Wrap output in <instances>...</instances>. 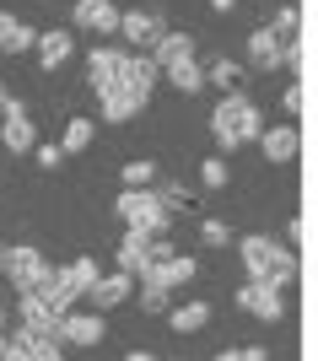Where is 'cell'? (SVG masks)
Segmentation results:
<instances>
[{
  "label": "cell",
  "instance_id": "6da1fadb",
  "mask_svg": "<svg viewBox=\"0 0 318 361\" xmlns=\"http://www.w3.org/2000/svg\"><path fill=\"white\" fill-rule=\"evenodd\" d=\"M157 75H162V65H157V60H140V54H130V60H124V75L114 81V87L97 92V103H103V119H108V124L135 119L140 108H146V97H152Z\"/></svg>",
  "mask_w": 318,
  "mask_h": 361
},
{
  "label": "cell",
  "instance_id": "7a4b0ae2",
  "mask_svg": "<svg viewBox=\"0 0 318 361\" xmlns=\"http://www.w3.org/2000/svg\"><path fill=\"white\" fill-rule=\"evenodd\" d=\"M167 205L162 189H124L119 200H114V216H119L130 232H146V238H162L167 232Z\"/></svg>",
  "mask_w": 318,
  "mask_h": 361
},
{
  "label": "cell",
  "instance_id": "3957f363",
  "mask_svg": "<svg viewBox=\"0 0 318 361\" xmlns=\"http://www.w3.org/2000/svg\"><path fill=\"white\" fill-rule=\"evenodd\" d=\"M238 254H243L248 281H275V286H286L291 275H297V259H291L286 248H275V238H243Z\"/></svg>",
  "mask_w": 318,
  "mask_h": 361
},
{
  "label": "cell",
  "instance_id": "277c9868",
  "mask_svg": "<svg viewBox=\"0 0 318 361\" xmlns=\"http://www.w3.org/2000/svg\"><path fill=\"white\" fill-rule=\"evenodd\" d=\"M0 270L11 275V286H38V281H44L49 275V259L38 254V248H27V243H22V248H0Z\"/></svg>",
  "mask_w": 318,
  "mask_h": 361
},
{
  "label": "cell",
  "instance_id": "5b68a950",
  "mask_svg": "<svg viewBox=\"0 0 318 361\" xmlns=\"http://www.w3.org/2000/svg\"><path fill=\"white\" fill-rule=\"evenodd\" d=\"M243 108H248V97H243V92H227V97L216 103V114H211V135H216V146H221V151L243 146Z\"/></svg>",
  "mask_w": 318,
  "mask_h": 361
},
{
  "label": "cell",
  "instance_id": "8992f818",
  "mask_svg": "<svg viewBox=\"0 0 318 361\" xmlns=\"http://www.w3.org/2000/svg\"><path fill=\"white\" fill-rule=\"evenodd\" d=\"M60 345H65V340L54 329H27V324H22V329L11 334V350H16V356H27V361H60L65 356Z\"/></svg>",
  "mask_w": 318,
  "mask_h": 361
},
{
  "label": "cell",
  "instance_id": "52a82bcc",
  "mask_svg": "<svg viewBox=\"0 0 318 361\" xmlns=\"http://www.w3.org/2000/svg\"><path fill=\"white\" fill-rule=\"evenodd\" d=\"M238 302L254 318H264V324H275V318L286 313V302H281V286H275V281H248V286L238 291Z\"/></svg>",
  "mask_w": 318,
  "mask_h": 361
},
{
  "label": "cell",
  "instance_id": "ba28073f",
  "mask_svg": "<svg viewBox=\"0 0 318 361\" xmlns=\"http://www.w3.org/2000/svg\"><path fill=\"white\" fill-rule=\"evenodd\" d=\"M124 49H114V44H92V54H87V71H92V92H103V87H114L124 75Z\"/></svg>",
  "mask_w": 318,
  "mask_h": 361
},
{
  "label": "cell",
  "instance_id": "9c48e42d",
  "mask_svg": "<svg viewBox=\"0 0 318 361\" xmlns=\"http://www.w3.org/2000/svg\"><path fill=\"white\" fill-rule=\"evenodd\" d=\"M119 6L114 0H76V27L81 32H97V38H108V32H119Z\"/></svg>",
  "mask_w": 318,
  "mask_h": 361
},
{
  "label": "cell",
  "instance_id": "30bf717a",
  "mask_svg": "<svg viewBox=\"0 0 318 361\" xmlns=\"http://www.w3.org/2000/svg\"><path fill=\"white\" fill-rule=\"evenodd\" d=\"M162 16L157 11H146V6H135V11H124L119 16V38L124 44H146V49H157V38H162Z\"/></svg>",
  "mask_w": 318,
  "mask_h": 361
},
{
  "label": "cell",
  "instance_id": "8fae6325",
  "mask_svg": "<svg viewBox=\"0 0 318 361\" xmlns=\"http://www.w3.org/2000/svg\"><path fill=\"white\" fill-rule=\"evenodd\" d=\"M0 140H6V151H32L38 146V130H32V119H27V108L16 103H6V124H0Z\"/></svg>",
  "mask_w": 318,
  "mask_h": 361
},
{
  "label": "cell",
  "instance_id": "7c38bea8",
  "mask_svg": "<svg viewBox=\"0 0 318 361\" xmlns=\"http://www.w3.org/2000/svg\"><path fill=\"white\" fill-rule=\"evenodd\" d=\"M97 275H103V264H97L92 254H81V259H71V264L60 270V291L76 297V302H87V291L97 286Z\"/></svg>",
  "mask_w": 318,
  "mask_h": 361
},
{
  "label": "cell",
  "instance_id": "4fadbf2b",
  "mask_svg": "<svg viewBox=\"0 0 318 361\" xmlns=\"http://www.w3.org/2000/svg\"><path fill=\"white\" fill-rule=\"evenodd\" d=\"M130 291H135V275L114 270V275H97V286L87 291V302L97 307V313H108V307H119V302H130Z\"/></svg>",
  "mask_w": 318,
  "mask_h": 361
},
{
  "label": "cell",
  "instance_id": "5bb4252c",
  "mask_svg": "<svg viewBox=\"0 0 318 361\" xmlns=\"http://www.w3.org/2000/svg\"><path fill=\"white\" fill-rule=\"evenodd\" d=\"M60 340L65 345H103V313H65Z\"/></svg>",
  "mask_w": 318,
  "mask_h": 361
},
{
  "label": "cell",
  "instance_id": "9a60e30c",
  "mask_svg": "<svg viewBox=\"0 0 318 361\" xmlns=\"http://www.w3.org/2000/svg\"><path fill=\"white\" fill-rule=\"evenodd\" d=\"M119 270L124 275H146L152 270V238H146V232H130V226H124V243H119Z\"/></svg>",
  "mask_w": 318,
  "mask_h": 361
},
{
  "label": "cell",
  "instance_id": "2e32d148",
  "mask_svg": "<svg viewBox=\"0 0 318 361\" xmlns=\"http://www.w3.org/2000/svg\"><path fill=\"white\" fill-rule=\"evenodd\" d=\"M27 49H38V32H32L22 16L0 11V54H27Z\"/></svg>",
  "mask_w": 318,
  "mask_h": 361
},
{
  "label": "cell",
  "instance_id": "e0dca14e",
  "mask_svg": "<svg viewBox=\"0 0 318 361\" xmlns=\"http://www.w3.org/2000/svg\"><path fill=\"white\" fill-rule=\"evenodd\" d=\"M71 49H76V38H71L65 27H54V32H38V49H32V54H38L44 71H60V65L71 60Z\"/></svg>",
  "mask_w": 318,
  "mask_h": 361
},
{
  "label": "cell",
  "instance_id": "ac0fdd59",
  "mask_svg": "<svg viewBox=\"0 0 318 361\" xmlns=\"http://www.w3.org/2000/svg\"><path fill=\"white\" fill-rule=\"evenodd\" d=\"M281 54H286V38H281L275 27H259L254 38H248V60H254L259 71H275V60H281Z\"/></svg>",
  "mask_w": 318,
  "mask_h": 361
},
{
  "label": "cell",
  "instance_id": "d6986e66",
  "mask_svg": "<svg viewBox=\"0 0 318 361\" xmlns=\"http://www.w3.org/2000/svg\"><path fill=\"white\" fill-rule=\"evenodd\" d=\"M259 146H264V157H270V162H291L302 140H297V130H291V124H275V130L264 124V135H259Z\"/></svg>",
  "mask_w": 318,
  "mask_h": 361
},
{
  "label": "cell",
  "instance_id": "ffe728a7",
  "mask_svg": "<svg viewBox=\"0 0 318 361\" xmlns=\"http://www.w3.org/2000/svg\"><path fill=\"white\" fill-rule=\"evenodd\" d=\"M162 75L183 92V97H195L200 87H211V81H205V65H195V54H189V60H178V65H162Z\"/></svg>",
  "mask_w": 318,
  "mask_h": 361
},
{
  "label": "cell",
  "instance_id": "44dd1931",
  "mask_svg": "<svg viewBox=\"0 0 318 361\" xmlns=\"http://www.w3.org/2000/svg\"><path fill=\"white\" fill-rule=\"evenodd\" d=\"M189 54H195V38H189V32H162L157 49H152L157 65H178V60H189Z\"/></svg>",
  "mask_w": 318,
  "mask_h": 361
},
{
  "label": "cell",
  "instance_id": "7402d4cb",
  "mask_svg": "<svg viewBox=\"0 0 318 361\" xmlns=\"http://www.w3.org/2000/svg\"><path fill=\"white\" fill-rule=\"evenodd\" d=\"M167 324L178 334H195V329H205L211 324V307L205 302H183V307H167Z\"/></svg>",
  "mask_w": 318,
  "mask_h": 361
},
{
  "label": "cell",
  "instance_id": "603a6c76",
  "mask_svg": "<svg viewBox=\"0 0 318 361\" xmlns=\"http://www.w3.org/2000/svg\"><path fill=\"white\" fill-rule=\"evenodd\" d=\"M92 140H97V124H92V119H71V124H65V135H60V146H65V157H76V151H87Z\"/></svg>",
  "mask_w": 318,
  "mask_h": 361
},
{
  "label": "cell",
  "instance_id": "cb8c5ba5",
  "mask_svg": "<svg viewBox=\"0 0 318 361\" xmlns=\"http://www.w3.org/2000/svg\"><path fill=\"white\" fill-rule=\"evenodd\" d=\"M205 81H211V87L238 92V87H243V65H232V60H211V65H205Z\"/></svg>",
  "mask_w": 318,
  "mask_h": 361
},
{
  "label": "cell",
  "instance_id": "d4e9b609",
  "mask_svg": "<svg viewBox=\"0 0 318 361\" xmlns=\"http://www.w3.org/2000/svg\"><path fill=\"white\" fill-rule=\"evenodd\" d=\"M152 183H157V162H146V157H140V162L124 167V189H152Z\"/></svg>",
  "mask_w": 318,
  "mask_h": 361
},
{
  "label": "cell",
  "instance_id": "484cf974",
  "mask_svg": "<svg viewBox=\"0 0 318 361\" xmlns=\"http://www.w3.org/2000/svg\"><path fill=\"white\" fill-rule=\"evenodd\" d=\"M200 238H205V248H227V243H232V226H227V221H216V216H211V221L200 226Z\"/></svg>",
  "mask_w": 318,
  "mask_h": 361
},
{
  "label": "cell",
  "instance_id": "4316f807",
  "mask_svg": "<svg viewBox=\"0 0 318 361\" xmlns=\"http://www.w3.org/2000/svg\"><path fill=\"white\" fill-rule=\"evenodd\" d=\"M200 178H205V189H227V162H221V157L200 162Z\"/></svg>",
  "mask_w": 318,
  "mask_h": 361
},
{
  "label": "cell",
  "instance_id": "83f0119b",
  "mask_svg": "<svg viewBox=\"0 0 318 361\" xmlns=\"http://www.w3.org/2000/svg\"><path fill=\"white\" fill-rule=\"evenodd\" d=\"M140 307H146V313H167V286H152V281H146V291H140Z\"/></svg>",
  "mask_w": 318,
  "mask_h": 361
},
{
  "label": "cell",
  "instance_id": "f1b7e54d",
  "mask_svg": "<svg viewBox=\"0 0 318 361\" xmlns=\"http://www.w3.org/2000/svg\"><path fill=\"white\" fill-rule=\"evenodd\" d=\"M259 135H264V114L248 103V108H243V140H259Z\"/></svg>",
  "mask_w": 318,
  "mask_h": 361
},
{
  "label": "cell",
  "instance_id": "f546056e",
  "mask_svg": "<svg viewBox=\"0 0 318 361\" xmlns=\"http://www.w3.org/2000/svg\"><path fill=\"white\" fill-rule=\"evenodd\" d=\"M32 157H38V167H60L65 146H32Z\"/></svg>",
  "mask_w": 318,
  "mask_h": 361
},
{
  "label": "cell",
  "instance_id": "4dcf8cb0",
  "mask_svg": "<svg viewBox=\"0 0 318 361\" xmlns=\"http://www.w3.org/2000/svg\"><path fill=\"white\" fill-rule=\"evenodd\" d=\"M275 32H281V38H291V32H297V6H286V11H281V27H275Z\"/></svg>",
  "mask_w": 318,
  "mask_h": 361
},
{
  "label": "cell",
  "instance_id": "1f68e13d",
  "mask_svg": "<svg viewBox=\"0 0 318 361\" xmlns=\"http://www.w3.org/2000/svg\"><path fill=\"white\" fill-rule=\"evenodd\" d=\"M238 356H243V361H270V356H264V345H243Z\"/></svg>",
  "mask_w": 318,
  "mask_h": 361
},
{
  "label": "cell",
  "instance_id": "d6a6232c",
  "mask_svg": "<svg viewBox=\"0 0 318 361\" xmlns=\"http://www.w3.org/2000/svg\"><path fill=\"white\" fill-rule=\"evenodd\" d=\"M232 6H238V0H211V11H221V16H227Z\"/></svg>",
  "mask_w": 318,
  "mask_h": 361
},
{
  "label": "cell",
  "instance_id": "836d02e7",
  "mask_svg": "<svg viewBox=\"0 0 318 361\" xmlns=\"http://www.w3.org/2000/svg\"><path fill=\"white\" fill-rule=\"evenodd\" d=\"M124 361H157V356H152V350H130Z\"/></svg>",
  "mask_w": 318,
  "mask_h": 361
},
{
  "label": "cell",
  "instance_id": "e575fe53",
  "mask_svg": "<svg viewBox=\"0 0 318 361\" xmlns=\"http://www.w3.org/2000/svg\"><path fill=\"white\" fill-rule=\"evenodd\" d=\"M6 103H11V92H6V81H0V114H6Z\"/></svg>",
  "mask_w": 318,
  "mask_h": 361
},
{
  "label": "cell",
  "instance_id": "d590c367",
  "mask_svg": "<svg viewBox=\"0 0 318 361\" xmlns=\"http://www.w3.org/2000/svg\"><path fill=\"white\" fill-rule=\"evenodd\" d=\"M216 361H243V356H238V350H221V356H216Z\"/></svg>",
  "mask_w": 318,
  "mask_h": 361
},
{
  "label": "cell",
  "instance_id": "8d00e7d4",
  "mask_svg": "<svg viewBox=\"0 0 318 361\" xmlns=\"http://www.w3.org/2000/svg\"><path fill=\"white\" fill-rule=\"evenodd\" d=\"M6 350H11V340H6V334H0V356H6Z\"/></svg>",
  "mask_w": 318,
  "mask_h": 361
},
{
  "label": "cell",
  "instance_id": "74e56055",
  "mask_svg": "<svg viewBox=\"0 0 318 361\" xmlns=\"http://www.w3.org/2000/svg\"><path fill=\"white\" fill-rule=\"evenodd\" d=\"M0 329H6V307H0Z\"/></svg>",
  "mask_w": 318,
  "mask_h": 361
}]
</instances>
